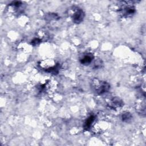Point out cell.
I'll return each mask as SVG.
<instances>
[{
    "mask_svg": "<svg viewBox=\"0 0 146 146\" xmlns=\"http://www.w3.org/2000/svg\"><path fill=\"white\" fill-rule=\"evenodd\" d=\"M95 117L94 115H91L86 120V121L84 122V128L86 129V130H88L90 129L94 122L95 121Z\"/></svg>",
    "mask_w": 146,
    "mask_h": 146,
    "instance_id": "6",
    "label": "cell"
},
{
    "mask_svg": "<svg viewBox=\"0 0 146 146\" xmlns=\"http://www.w3.org/2000/svg\"><path fill=\"white\" fill-rule=\"evenodd\" d=\"M120 14L123 18H129L132 17L135 13V8L132 4L125 3L123 5L119 10Z\"/></svg>",
    "mask_w": 146,
    "mask_h": 146,
    "instance_id": "3",
    "label": "cell"
},
{
    "mask_svg": "<svg viewBox=\"0 0 146 146\" xmlns=\"http://www.w3.org/2000/svg\"><path fill=\"white\" fill-rule=\"evenodd\" d=\"M94 59V56L92 54L87 52L83 54L80 58V62L83 65H88L92 63Z\"/></svg>",
    "mask_w": 146,
    "mask_h": 146,
    "instance_id": "4",
    "label": "cell"
},
{
    "mask_svg": "<svg viewBox=\"0 0 146 146\" xmlns=\"http://www.w3.org/2000/svg\"><path fill=\"white\" fill-rule=\"evenodd\" d=\"M123 102L119 98L115 97L113 98L110 100V102L108 104V106L110 108L112 109H116L120 108L123 106Z\"/></svg>",
    "mask_w": 146,
    "mask_h": 146,
    "instance_id": "5",
    "label": "cell"
},
{
    "mask_svg": "<svg viewBox=\"0 0 146 146\" xmlns=\"http://www.w3.org/2000/svg\"><path fill=\"white\" fill-rule=\"evenodd\" d=\"M92 86L94 91L99 95L106 94L110 89V85L108 82L98 79H94L92 80Z\"/></svg>",
    "mask_w": 146,
    "mask_h": 146,
    "instance_id": "1",
    "label": "cell"
},
{
    "mask_svg": "<svg viewBox=\"0 0 146 146\" xmlns=\"http://www.w3.org/2000/svg\"><path fill=\"white\" fill-rule=\"evenodd\" d=\"M70 17L72 22L78 24L82 22L84 17V13L78 7H72L70 10Z\"/></svg>",
    "mask_w": 146,
    "mask_h": 146,
    "instance_id": "2",
    "label": "cell"
},
{
    "mask_svg": "<svg viewBox=\"0 0 146 146\" xmlns=\"http://www.w3.org/2000/svg\"><path fill=\"white\" fill-rule=\"evenodd\" d=\"M102 63L100 62V60H98V61H95L94 62V68H98L99 67H101V65H102Z\"/></svg>",
    "mask_w": 146,
    "mask_h": 146,
    "instance_id": "8",
    "label": "cell"
},
{
    "mask_svg": "<svg viewBox=\"0 0 146 146\" xmlns=\"http://www.w3.org/2000/svg\"><path fill=\"white\" fill-rule=\"evenodd\" d=\"M121 118L123 121L128 123L132 119V116L131 113L128 112H125L121 114Z\"/></svg>",
    "mask_w": 146,
    "mask_h": 146,
    "instance_id": "7",
    "label": "cell"
}]
</instances>
